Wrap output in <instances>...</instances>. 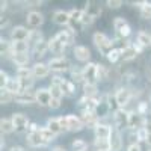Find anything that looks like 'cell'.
Masks as SVG:
<instances>
[{
	"mask_svg": "<svg viewBox=\"0 0 151 151\" xmlns=\"http://www.w3.org/2000/svg\"><path fill=\"white\" fill-rule=\"evenodd\" d=\"M92 40H94L95 47L100 50V53L104 55V56L107 58V55H109V53L112 52V50H113V44H112V41L109 40V38H107L104 33H100V32L94 33Z\"/></svg>",
	"mask_w": 151,
	"mask_h": 151,
	"instance_id": "obj_1",
	"label": "cell"
},
{
	"mask_svg": "<svg viewBox=\"0 0 151 151\" xmlns=\"http://www.w3.org/2000/svg\"><path fill=\"white\" fill-rule=\"evenodd\" d=\"M83 79L88 85H95L98 80V64L88 62L83 68Z\"/></svg>",
	"mask_w": 151,
	"mask_h": 151,
	"instance_id": "obj_2",
	"label": "cell"
},
{
	"mask_svg": "<svg viewBox=\"0 0 151 151\" xmlns=\"http://www.w3.org/2000/svg\"><path fill=\"white\" fill-rule=\"evenodd\" d=\"M129 116L130 112H127L125 109H118L113 112V121H115V127L118 130L127 129L129 127Z\"/></svg>",
	"mask_w": 151,
	"mask_h": 151,
	"instance_id": "obj_3",
	"label": "cell"
},
{
	"mask_svg": "<svg viewBox=\"0 0 151 151\" xmlns=\"http://www.w3.org/2000/svg\"><path fill=\"white\" fill-rule=\"evenodd\" d=\"M48 67L52 71H56V73H64L67 70H70L71 64H70V60L64 56H59V58H55L48 62Z\"/></svg>",
	"mask_w": 151,
	"mask_h": 151,
	"instance_id": "obj_4",
	"label": "cell"
},
{
	"mask_svg": "<svg viewBox=\"0 0 151 151\" xmlns=\"http://www.w3.org/2000/svg\"><path fill=\"white\" fill-rule=\"evenodd\" d=\"M113 29L116 30V33L121 36V38H127L130 33H132V29L129 26V23L125 21L122 17H116L113 20Z\"/></svg>",
	"mask_w": 151,
	"mask_h": 151,
	"instance_id": "obj_5",
	"label": "cell"
},
{
	"mask_svg": "<svg viewBox=\"0 0 151 151\" xmlns=\"http://www.w3.org/2000/svg\"><path fill=\"white\" fill-rule=\"evenodd\" d=\"M12 121H14L15 132H18V133L26 132L30 127V121L27 119L26 115H23V113H14V115H12Z\"/></svg>",
	"mask_w": 151,
	"mask_h": 151,
	"instance_id": "obj_6",
	"label": "cell"
},
{
	"mask_svg": "<svg viewBox=\"0 0 151 151\" xmlns=\"http://www.w3.org/2000/svg\"><path fill=\"white\" fill-rule=\"evenodd\" d=\"M30 36V30H27V27L24 26H15L11 30V40L12 42H20V41H29Z\"/></svg>",
	"mask_w": 151,
	"mask_h": 151,
	"instance_id": "obj_7",
	"label": "cell"
},
{
	"mask_svg": "<svg viewBox=\"0 0 151 151\" xmlns=\"http://www.w3.org/2000/svg\"><path fill=\"white\" fill-rule=\"evenodd\" d=\"M145 124H147V121H145L144 115L137 113L136 110H134V112H130V116H129V129L137 132L139 129L145 127Z\"/></svg>",
	"mask_w": 151,
	"mask_h": 151,
	"instance_id": "obj_8",
	"label": "cell"
},
{
	"mask_svg": "<svg viewBox=\"0 0 151 151\" xmlns=\"http://www.w3.org/2000/svg\"><path fill=\"white\" fill-rule=\"evenodd\" d=\"M115 98H116L118 107L119 109H124L125 106L130 103V100H132V91L129 89V88H121V89L116 91Z\"/></svg>",
	"mask_w": 151,
	"mask_h": 151,
	"instance_id": "obj_9",
	"label": "cell"
},
{
	"mask_svg": "<svg viewBox=\"0 0 151 151\" xmlns=\"http://www.w3.org/2000/svg\"><path fill=\"white\" fill-rule=\"evenodd\" d=\"M15 101L18 104H32L36 101V92H33L32 89H27V91H21L20 94L15 95Z\"/></svg>",
	"mask_w": 151,
	"mask_h": 151,
	"instance_id": "obj_10",
	"label": "cell"
},
{
	"mask_svg": "<svg viewBox=\"0 0 151 151\" xmlns=\"http://www.w3.org/2000/svg\"><path fill=\"white\" fill-rule=\"evenodd\" d=\"M79 106L83 109V112H88V113H95L97 110V106H98V100L95 98H89V97H82L79 100Z\"/></svg>",
	"mask_w": 151,
	"mask_h": 151,
	"instance_id": "obj_11",
	"label": "cell"
},
{
	"mask_svg": "<svg viewBox=\"0 0 151 151\" xmlns=\"http://www.w3.org/2000/svg\"><path fill=\"white\" fill-rule=\"evenodd\" d=\"M109 147H110V151H121L122 139H121V133L118 129H112V134L109 137Z\"/></svg>",
	"mask_w": 151,
	"mask_h": 151,
	"instance_id": "obj_12",
	"label": "cell"
},
{
	"mask_svg": "<svg viewBox=\"0 0 151 151\" xmlns=\"http://www.w3.org/2000/svg\"><path fill=\"white\" fill-rule=\"evenodd\" d=\"M52 94H50V89H38L36 91V103L40 106H48L50 107V103H52Z\"/></svg>",
	"mask_w": 151,
	"mask_h": 151,
	"instance_id": "obj_13",
	"label": "cell"
},
{
	"mask_svg": "<svg viewBox=\"0 0 151 151\" xmlns=\"http://www.w3.org/2000/svg\"><path fill=\"white\" fill-rule=\"evenodd\" d=\"M27 144L30 147H35V148L47 145V142L44 141V137L41 136L40 130H38V132H29V134H27Z\"/></svg>",
	"mask_w": 151,
	"mask_h": 151,
	"instance_id": "obj_14",
	"label": "cell"
},
{
	"mask_svg": "<svg viewBox=\"0 0 151 151\" xmlns=\"http://www.w3.org/2000/svg\"><path fill=\"white\" fill-rule=\"evenodd\" d=\"M56 38H58L59 41L64 42L65 45H71L74 42V40H76V32L71 27H68L65 30H60L59 33H56Z\"/></svg>",
	"mask_w": 151,
	"mask_h": 151,
	"instance_id": "obj_15",
	"label": "cell"
},
{
	"mask_svg": "<svg viewBox=\"0 0 151 151\" xmlns=\"http://www.w3.org/2000/svg\"><path fill=\"white\" fill-rule=\"evenodd\" d=\"M67 122H68V132H80L85 127L82 118L76 115H67Z\"/></svg>",
	"mask_w": 151,
	"mask_h": 151,
	"instance_id": "obj_16",
	"label": "cell"
},
{
	"mask_svg": "<svg viewBox=\"0 0 151 151\" xmlns=\"http://www.w3.org/2000/svg\"><path fill=\"white\" fill-rule=\"evenodd\" d=\"M94 133H95V139H106V141H109V137L112 134V129H110V125H107V124H98L97 127L94 129Z\"/></svg>",
	"mask_w": 151,
	"mask_h": 151,
	"instance_id": "obj_17",
	"label": "cell"
},
{
	"mask_svg": "<svg viewBox=\"0 0 151 151\" xmlns=\"http://www.w3.org/2000/svg\"><path fill=\"white\" fill-rule=\"evenodd\" d=\"M32 73H33L35 79H45L50 73V67L42 64V62H38V64H35L32 67Z\"/></svg>",
	"mask_w": 151,
	"mask_h": 151,
	"instance_id": "obj_18",
	"label": "cell"
},
{
	"mask_svg": "<svg viewBox=\"0 0 151 151\" xmlns=\"http://www.w3.org/2000/svg\"><path fill=\"white\" fill-rule=\"evenodd\" d=\"M44 23V15L40 11H30L27 14V24L30 27H40Z\"/></svg>",
	"mask_w": 151,
	"mask_h": 151,
	"instance_id": "obj_19",
	"label": "cell"
},
{
	"mask_svg": "<svg viewBox=\"0 0 151 151\" xmlns=\"http://www.w3.org/2000/svg\"><path fill=\"white\" fill-rule=\"evenodd\" d=\"M53 83H58L60 88H62V91H64V94L65 95H68V97H71L73 94H74V83L73 82H70V80H64L62 77H53Z\"/></svg>",
	"mask_w": 151,
	"mask_h": 151,
	"instance_id": "obj_20",
	"label": "cell"
},
{
	"mask_svg": "<svg viewBox=\"0 0 151 151\" xmlns=\"http://www.w3.org/2000/svg\"><path fill=\"white\" fill-rule=\"evenodd\" d=\"M74 56L80 62H88L91 58V50L85 45H76L74 47Z\"/></svg>",
	"mask_w": 151,
	"mask_h": 151,
	"instance_id": "obj_21",
	"label": "cell"
},
{
	"mask_svg": "<svg viewBox=\"0 0 151 151\" xmlns=\"http://www.w3.org/2000/svg\"><path fill=\"white\" fill-rule=\"evenodd\" d=\"M47 42H48V50H52L55 55H62V53L65 52V47L67 45L62 42V41H59L56 36H53L52 40L47 41Z\"/></svg>",
	"mask_w": 151,
	"mask_h": 151,
	"instance_id": "obj_22",
	"label": "cell"
},
{
	"mask_svg": "<svg viewBox=\"0 0 151 151\" xmlns=\"http://www.w3.org/2000/svg\"><path fill=\"white\" fill-rule=\"evenodd\" d=\"M53 21L59 26H70V12L56 11L53 14Z\"/></svg>",
	"mask_w": 151,
	"mask_h": 151,
	"instance_id": "obj_23",
	"label": "cell"
},
{
	"mask_svg": "<svg viewBox=\"0 0 151 151\" xmlns=\"http://www.w3.org/2000/svg\"><path fill=\"white\" fill-rule=\"evenodd\" d=\"M82 17H83V9H73L70 12V26L74 30L77 24H82Z\"/></svg>",
	"mask_w": 151,
	"mask_h": 151,
	"instance_id": "obj_24",
	"label": "cell"
},
{
	"mask_svg": "<svg viewBox=\"0 0 151 151\" xmlns=\"http://www.w3.org/2000/svg\"><path fill=\"white\" fill-rule=\"evenodd\" d=\"M82 121H83V124L86 125V127H97V125L100 124L98 122V116L95 115V113H88V112H83L82 113Z\"/></svg>",
	"mask_w": 151,
	"mask_h": 151,
	"instance_id": "obj_25",
	"label": "cell"
},
{
	"mask_svg": "<svg viewBox=\"0 0 151 151\" xmlns=\"http://www.w3.org/2000/svg\"><path fill=\"white\" fill-rule=\"evenodd\" d=\"M12 62L18 67V68H21V67H24V65H27L29 64V55L27 53H14L12 55Z\"/></svg>",
	"mask_w": 151,
	"mask_h": 151,
	"instance_id": "obj_26",
	"label": "cell"
},
{
	"mask_svg": "<svg viewBox=\"0 0 151 151\" xmlns=\"http://www.w3.org/2000/svg\"><path fill=\"white\" fill-rule=\"evenodd\" d=\"M45 127H47L50 132H52V133H55L56 136L64 132V130H62L60 122H59V118H50V119L47 121V125H45Z\"/></svg>",
	"mask_w": 151,
	"mask_h": 151,
	"instance_id": "obj_27",
	"label": "cell"
},
{
	"mask_svg": "<svg viewBox=\"0 0 151 151\" xmlns=\"http://www.w3.org/2000/svg\"><path fill=\"white\" fill-rule=\"evenodd\" d=\"M0 130H2V134H9L15 130L14 127V121H12V118H2V121H0Z\"/></svg>",
	"mask_w": 151,
	"mask_h": 151,
	"instance_id": "obj_28",
	"label": "cell"
},
{
	"mask_svg": "<svg viewBox=\"0 0 151 151\" xmlns=\"http://www.w3.org/2000/svg\"><path fill=\"white\" fill-rule=\"evenodd\" d=\"M5 89H8L11 94L17 95V94H20V92L23 91V88H21V82H20L18 79H9V82H8V85H6Z\"/></svg>",
	"mask_w": 151,
	"mask_h": 151,
	"instance_id": "obj_29",
	"label": "cell"
},
{
	"mask_svg": "<svg viewBox=\"0 0 151 151\" xmlns=\"http://www.w3.org/2000/svg\"><path fill=\"white\" fill-rule=\"evenodd\" d=\"M137 55V50L134 48V45H127V47H124L122 48V55H121V59L122 60H133Z\"/></svg>",
	"mask_w": 151,
	"mask_h": 151,
	"instance_id": "obj_30",
	"label": "cell"
},
{
	"mask_svg": "<svg viewBox=\"0 0 151 151\" xmlns=\"http://www.w3.org/2000/svg\"><path fill=\"white\" fill-rule=\"evenodd\" d=\"M47 50H48V42H45V41L42 40L41 42H38V44L33 47V56H35L36 59H38V58H42V56H45Z\"/></svg>",
	"mask_w": 151,
	"mask_h": 151,
	"instance_id": "obj_31",
	"label": "cell"
},
{
	"mask_svg": "<svg viewBox=\"0 0 151 151\" xmlns=\"http://www.w3.org/2000/svg\"><path fill=\"white\" fill-rule=\"evenodd\" d=\"M85 12H86V14H89L92 18H97V17L101 15V8L97 6V3H94V2H88L86 8H85Z\"/></svg>",
	"mask_w": 151,
	"mask_h": 151,
	"instance_id": "obj_32",
	"label": "cell"
},
{
	"mask_svg": "<svg viewBox=\"0 0 151 151\" xmlns=\"http://www.w3.org/2000/svg\"><path fill=\"white\" fill-rule=\"evenodd\" d=\"M29 42L27 41H20V42H12V53H27Z\"/></svg>",
	"mask_w": 151,
	"mask_h": 151,
	"instance_id": "obj_33",
	"label": "cell"
},
{
	"mask_svg": "<svg viewBox=\"0 0 151 151\" xmlns=\"http://www.w3.org/2000/svg\"><path fill=\"white\" fill-rule=\"evenodd\" d=\"M17 79L20 80H26V79H35L32 70H29L27 67H21L17 70Z\"/></svg>",
	"mask_w": 151,
	"mask_h": 151,
	"instance_id": "obj_34",
	"label": "cell"
},
{
	"mask_svg": "<svg viewBox=\"0 0 151 151\" xmlns=\"http://www.w3.org/2000/svg\"><path fill=\"white\" fill-rule=\"evenodd\" d=\"M137 42H139L142 47H148V45H151V35H150L148 32L141 30L139 33H137Z\"/></svg>",
	"mask_w": 151,
	"mask_h": 151,
	"instance_id": "obj_35",
	"label": "cell"
},
{
	"mask_svg": "<svg viewBox=\"0 0 151 151\" xmlns=\"http://www.w3.org/2000/svg\"><path fill=\"white\" fill-rule=\"evenodd\" d=\"M50 94H52V97L53 98H56V100H60L62 97H64L65 94H64V91H62V88L58 85V83H53L52 82V85H50Z\"/></svg>",
	"mask_w": 151,
	"mask_h": 151,
	"instance_id": "obj_36",
	"label": "cell"
},
{
	"mask_svg": "<svg viewBox=\"0 0 151 151\" xmlns=\"http://www.w3.org/2000/svg\"><path fill=\"white\" fill-rule=\"evenodd\" d=\"M141 8V15L147 20L151 18V2H139L137 3Z\"/></svg>",
	"mask_w": 151,
	"mask_h": 151,
	"instance_id": "obj_37",
	"label": "cell"
},
{
	"mask_svg": "<svg viewBox=\"0 0 151 151\" xmlns=\"http://www.w3.org/2000/svg\"><path fill=\"white\" fill-rule=\"evenodd\" d=\"M83 95L85 97H89V98H95L97 95V86L95 85H83Z\"/></svg>",
	"mask_w": 151,
	"mask_h": 151,
	"instance_id": "obj_38",
	"label": "cell"
},
{
	"mask_svg": "<svg viewBox=\"0 0 151 151\" xmlns=\"http://www.w3.org/2000/svg\"><path fill=\"white\" fill-rule=\"evenodd\" d=\"M40 133H41V136L44 137V141H45L47 144H50L52 141H55V137H56V134L52 133L47 127H41V129H40Z\"/></svg>",
	"mask_w": 151,
	"mask_h": 151,
	"instance_id": "obj_39",
	"label": "cell"
},
{
	"mask_svg": "<svg viewBox=\"0 0 151 151\" xmlns=\"http://www.w3.org/2000/svg\"><path fill=\"white\" fill-rule=\"evenodd\" d=\"M94 145H95L97 151H110L109 141H106V139H95L94 141Z\"/></svg>",
	"mask_w": 151,
	"mask_h": 151,
	"instance_id": "obj_40",
	"label": "cell"
},
{
	"mask_svg": "<svg viewBox=\"0 0 151 151\" xmlns=\"http://www.w3.org/2000/svg\"><path fill=\"white\" fill-rule=\"evenodd\" d=\"M42 41V35L38 32V30H33V32H30V36H29V45H36L38 42H41Z\"/></svg>",
	"mask_w": 151,
	"mask_h": 151,
	"instance_id": "obj_41",
	"label": "cell"
},
{
	"mask_svg": "<svg viewBox=\"0 0 151 151\" xmlns=\"http://www.w3.org/2000/svg\"><path fill=\"white\" fill-rule=\"evenodd\" d=\"M121 55H122V48H113L107 55V59L112 62V64H115V62H118L121 59Z\"/></svg>",
	"mask_w": 151,
	"mask_h": 151,
	"instance_id": "obj_42",
	"label": "cell"
},
{
	"mask_svg": "<svg viewBox=\"0 0 151 151\" xmlns=\"http://www.w3.org/2000/svg\"><path fill=\"white\" fill-rule=\"evenodd\" d=\"M14 98H15L14 94H11L8 89H2V94H0V101H2V104H8V103H11Z\"/></svg>",
	"mask_w": 151,
	"mask_h": 151,
	"instance_id": "obj_43",
	"label": "cell"
},
{
	"mask_svg": "<svg viewBox=\"0 0 151 151\" xmlns=\"http://www.w3.org/2000/svg\"><path fill=\"white\" fill-rule=\"evenodd\" d=\"M71 80H73L74 83L85 82V79H83V70H76V68H73V70H71Z\"/></svg>",
	"mask_w": 151,
	"mask_h": 151,
	"instance_id": "obj_44",
	"label": "cell"
},
{
	"mask_svg": "<svg viewBox=\"0 0 151 151\" xmlns=\"http://www.w3.org/2000/svg\"><path fill=\"white\" fill-rule=\"evenodd\" d=\"M71 145H73L74 151H86V148H88V145L83 139H76V141H73Z\"/></svg>",
	"mask_w": 151,
	"mask_h": 151,
	"instance_id": "obj_45",
	"label": "cell"
},
{
	"mask_svg": "<svg viewBox=\"0 0 151 151\" xmlns=\"http://www.w3.org/2000/svg\"><path fill=\"white\" fill-rule=\"evenodd\" d=\"M148 134H150V132L147 130V127H142V129H139L136 132V137H137V144L139 142H142V141H145L147 142V139H148Z\"/></svg>",
	"mask_w": 151,
	"mask_h": 151,
	"instance_id": "obj_46",
	"label": "cell"
},
{
	"mask_svg": "<svg viewBox=\"0 0 151 151\" xmlns=\"http://www.w3.org/2000/svg\"><path fill=\"white\" fill-rule=\"evenodd\" d=\"M95 18H92L89 14H86L85 9H83V17H82V26H91V24L94 23Z\"/></svg>",
	"mask_w": 151,
	"mask_h": 151,
	"instance_id": "obj_47",
	"label": "cell"
},
{
	"mask_svg": "<svg viewBox=\"0 0 151 151\" xmlns=\"http://www.w3.org/2000/svg\"><path fill=\"white\" fill-rule=\"evenodd\" d=\"M8 82H9V77H8V74H6V71H0V88L2 89H5L6 88V85H8Z\"/></svg>",
	"mask_w": 151,
	"mask_h": 151,
	"instance_id": "obj_48",
	"label": "cell"
},
{
	"mask_svg": "<svg viewBox=\"0 0 151 151\" xmlns=\"http://www.w3.org/2000/svg\"><path fill=\"white\" fill-rule=\"evenodd\" d=\"M136 112H137V113H141V115H145V113L148 112V103L141 101L139 104H137V107H136Z\"/></svg>",
	"mask_w": 151,
	"mask_h": 151,
	"instance_id": "obj_49",
	"label": "cell"
},
{
	"mask_svg": "<svg viewBox=\"0 0 151 151\" xmlns=\"http://www.w3.org/2000/svg\"><path fill=\"white\" fill-rule=\"evenodd\" d=\"M106 5H107L110 9H118V8L122 6V2H121V0H107Z\"/></svg>",
	"mask_w": 151,
	"mask_h": 151,
	"instance_id": "obj_50",
	"label": "cell"
},
{
	"mask_svg": "<svg viewBox=\"0 0 151 151\" xmlns=\"http://www.w3.org/2000/svg\"><path fill=\"white\" fill-rule=\"evenodd\" d=\"M106 76H107V70L104 65H98V80H103L106 79Z\"/></svg>",
	"mask_w": 151,
	"mask_h": 151,
	"instance_id": "obj_51",
	"label": "cell"
},
{
	"mask_svg": "<svg viewBox=\"0 0 151 151\" xmlns=\"http://www.w3.org/2000/svg\"><path fill=\"white\" fill-rule=\"evenodd\" d=\"M59 122L62 125V130L64 132H68V122H67V116H60L59 118Z\"/></svg>",
	"mask_w": 151,
	"mask_h": 151,
	"instance_id": "obj_52",
	"label": "cell"
},
{
	"mask_svg": "<svg viewBox=\"0 0 151 151\" xmlns=\"http://www.w3.org/2000/svg\"><path fill=\"white\" fill-rule=\"evenodd\" d=\"M127 151H142V150H141V145L136 142V144H130L127 147Z\"/></svg>",
	"mask_w": 151,
	"mask_h": 151,
	"instance_id": "obj_53",
	"label": "cell"
},
{
	"mask_svg": "<svg viewBox=\"0 0 151 151\" xmlns=\"http://www.w3.org/2000/svg\"><path fill=\"white\" fill-rule=\"evenodd\" d=\"M50 107H52V109H59V107H60V100L53 98L52 103H50Z\"/></svg>",
	"mask_w": 151,
	"mask_h": 151,
	"instance_id": "obj_54",
	"label": "cell"
},
{
	"mask_svg": "<svg viewBox=\"0 0 151 151\" xmlns=\"http://www.w3.org/2000/svg\"><path fill=\"white\" fill-rule=\"evenodd\" d=\"M29 130H30V132H38V130H40V127H38V125H36L35 122H30V127H29Z\"/></svg>",
	"mask_w": 151,
	"mask_h": 151,
	"instance_id": "obj_55",
	"label": "cell"
},
{
	"mask_svg": "<svg viewBox=\"0 0 151 151\" xmlns=\"http://www.w3.org/2000/svg\"><path fill=\"white\" fill-rule=\"evenodd\" d=\"M0 9H2V12L8 9V2H6V0H5V2H2V3H0Z\"/></svg>",
	"mask_w": 151,
	"mask_h": 151,
	"instance_id": "obj_56",
	"label": "cell"
},
{
	"mask_svg": "<svg viewBox=\"0 0 151 151\" xmlns=\"http://www.w3.org/2000/svg\"><path fill=\"white\" fill-rule=\"evenodd\" d=\"M11 151H26V150H24L23 147H20V145H17V147H12Z\"/></svg>",
	"mask_w": 151,
	"mask_h": 151,
	"instance_id": "obj_57",
	"label": "cell"
},
{
	"mask_svg": "<svg viewBox=\"0 0 151 151\" xmlns=\"http://www.w3.org/2000/svg\"><path fill=\"white\" fill-rule=\"evenodd\" d=\"M52 151H67V150H65L64 147H59V145H58V147H55Z\"/></svg>",
	"mask_w": 151,
	"mask_h": 151,
	"instance_id": "obj_58",
	"label": "cell"
},
{
	"mask_svg": "<svg viewBox=\"0 0 151 151\" xmlns=\"http://www.w3.org/2000/svg\"><path fill=\"white\" fill-rule=\"evenodd\" d=\"M147 144H148V145H151V133L148 134V139H147Z\"/></svg>",
	"mask_w": 151,
	"mask_h": 151,
	"instance_id": "obj_59",
	"label": "cell"
},
{
	"mask_svg": "<svg viewBox=\"0 0 151 151\" xmlns=\"http://www.w3.org/2000/svg\"><path fill=\"white\" fill-rule=\"evenodd\" d=\"M150 80H151V73H150Z\"/></svg>",
	"mask_w": 151,
	"mask_h": 151,
	"instance_id": "obj_60",
	"label": "cell"
},
{
	"mask_svg": "<svg viewBox=\"0 0 151 151\" xmlns=\"http://www.w3.org/2000/svg\"><path fill=\"white\" fill-rule=\"evenodd\" d=\"M150 151H151V150H150Z\"/></svg>",
	"mask_w": 151,
	"mask_h": 151,
	"instance_id": "obj_61",
	"label": "cell"
}]
</instances>
